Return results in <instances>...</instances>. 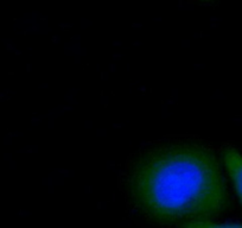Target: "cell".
Instances as JSON below:
<instances>
[{
	"label": "cell",
	"mask_w": 242,
	"mask_h": 228,
	"mask_svg": "<svg viewBox=\"0 0 242 228\" xmlns=\"http://www.w3.org/2000/svg\"><path fill=\"white\" fill-rule=\"evenodd\" d=\"M132 193L142 213L161 224L208 220L229 203L215 156L196 145L147 154L134 170Z\"/></svg>",
	"instance_id": "1"
},
{
	"label": "cell",
	"mask_w": 242,
	"mask_h": 228,
	"mask_svg": "<svg viewBox=\"0 0 242 228\" xmlns=\"http://www.w3.org/2000/svg\"><path fill=\"white\" fill-rule=\"evenodd\" d=\"M223 159L242 203V154L235 150L229 149L224 151Z\"/></svg>",
	"instance_id": "2"
},
{
	"label": "cell",
	"mask_w": 242,
	"mask_h": 228,
	"mask_svg": "<svg viewBox=\"0 0 242 228\" xmlns=\"http://www.w3.org/2000/svg\"><path fill=\"white\" fill-rule=\"evenodd\" d=\"M180 228H242V225L233 224H215L208 220L203 221H189L180 225Z\"/></svg>",
	"instance_id": "3"
}]
</instances>
